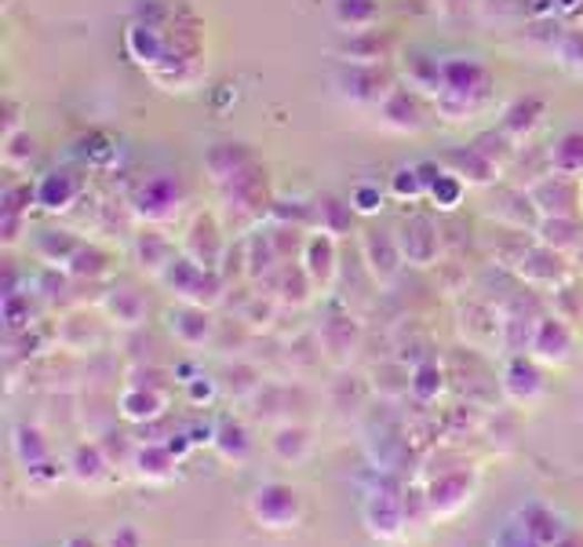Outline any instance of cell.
Here are the masks:
<instances>
[{"label": "cell", "instance_id": "1", "mask_svg": "<svg viewBox=\"0 0 583 547\" xmlns=\"http://www.w3.org/2000/svg\"><path fill=\"white\" fill-rule=\"evenodd\" d=\"M565 537H569L565 518L547 504L529 500L514 515L503 518V526L492 533L489 547H554Z\"/></svg>", "mask_w": 583, "mask_h": 547}, {"label": "cell", "instance_id": "2", "mask_svg": "<svg viewBox=\"0 0 583 547\" xmlns=\"http://www.w3.org/2000/svg\"><path fill=\"white\" fill-rule=\"evenodd\" d=\"M478 489H482V470L474 464H460V467H445L423 482V504L431 521H445L456 518L460 511L474 504Z\"/></svg>", "mask_w": 583, "mask_h": 547}, {"label": "cell", "instance_id": "3", "mask_svg": "<svg viewBox=\"0 0 583 547\" xmlns=\"http://www.w3.org/2000/svg\"><path fill=\"white\" fill-rule=\"evenodd\" d=\"M303 493L289 482H259L249 493V518L267 533H292L303 521Z\"/></svg>", "mask_w": 583, "mask_h": 547}, {"label": "cell", "instance_id": "4", "mask_svg": "<svg viewBox=\"0 0 583 547\" xmlns=\"http://www.w3.org/2000/svg\"><path fill=\"white\" fill-rule=\"evenodd\" d=\"M361 521H365L369 537L383 540V544H398L409 533L405 489H391V486L372 489L365 496V504H361Z\"/></svg>", "mask_w": 583, "mask_h": 547}, {"label": "cell", "instance_id": "5", "mask_svg": "<svg viewBox=\"0 0 583 547\" xmlns=\"http://www.w3.org/2000/svg\"><path fill=\"white\" fill-rule=\"evenodd\" d=\"M161 282L172 288V296H179V303H198V307H215L219 296H223V285H219L215 271L193 263L190 256H179L168 263Z\"/></svg>", "mask_w": 583, "mask_h": 547}, {"label": "cell", "instance_id": "6", "mask_svg": "<svg viewBox=\"0 0 583 547\" xmlns=\"http://www.w3.org/2000/svg\"><path fill=\"white\" fill-rule=\"evenodd\" d=\"M525 354H533V358L540 365H565V362H573V354H576V333H573V325L565 322V317L559 314H543L533 322V328H529V351Z\"/></svg>", "mask_w": 583, "mask_h": 547}, {"label": "cell", "instance_id": "7", "mask_svg": "<svg viewBox=\"0 0 583 547\" xmlns=\"http://www.w3.org/2000/svg\"><path fill=\"white\" fill-rule=\"evenodd\" d=\"M500 391H503V398L514 402V405H533V402H540L543 391H547V379H543V365L533 358V354H511V358L503 362Z\"/></svg>", "mask_w": 583, "mask_h": 547}, {"label": "cell", "instance_id": "8", "mask_svg": "<svg viewBox=\"0 0 583 547\" xmlns=\"http://www.w3.org/2000/svg\"><path fill=\"white\" fill-rule=\"evenodd\" d=\"M517 274L525 277V285L533 288H562L569 282V266L562 260V252L547 249L540 241L536 249H522V256H517Z\"/></svg>", "mask_w": 583, "mask_h": 547}, {"label": "cell", "instance_id": "9", "mask_svg": "<svg viewBox=\"0 0 583 547\" xmlns=\"http://www.w3.org/2000/svg\"><path fill=\"white\" fill-rule=\"evenodd\" d=\"M398 245H401L405 263L431 266L438 260V249H442V234H438V223L431 220V215H412V220L401 223Z\"/></svg>", "mask_w": 583, "mask_h": 547}, {"label": "cell", "instance_id": "10", "mask_svg": "<svg viewBox=\"0 0 583 547\" xmlns=\"http://www.w3.org/2000/svg\"><path fill=\"white\" fill-rule=\"evenodd\" d=\"M179 456L168 449V442H139L132 449V475L139 482H150V486H164V482H172L179 475Z\"/></svg>", "mask_w": 583, "mask_h": 547}, {"label": "cell", "instance_id": "11", "mask_svg": "<svg viewBox=\"0 0 583 547\" xmlns=\"http://www.w3.org/2000/svg\"><path fill=\"white\" fill-rule=\"evenodd\" d=\"M168 409V394L153 384H128L117 398V416L128 424H150Z\"/></svg>", "mask_w": 583, "mask_h": 547}, {"label": "cell", "instance_id": "12", "mask_svg": "<svg viewBox=\"0 0 583 547\" xmlns=\"http://www.w3.org/2000/svg\"><path fill=\"white\" fill-rule=\"evenodd\" d=\"M168 328H172V336L183 343V347H204L215 333V322H212L209 307L179 303V307L168 311Z\"/></svg>", "mask_w": 583, "mask_h": 547}, {"label": "cell", "instance_id": "13", "mask_svg": "<svg viewBox=\"0 0 583 547\" xmlns=\"http://www.w3.org/2000/svg\"><path fill=\"white\" fill-rule=\"evenodd\" d=\"M361 252H365V263L375 282H391L398 277L401 263V245H398V234H386V231H365V241H361Z\"/></svg>", "mask_w": 583, "mask_h": 547}, {"label": "cell", "instance_id": "14", "mask_svg": "<svg viewBox=\"0 0 583 547\" xmlns=\"http://www.w3.org/2000/svg\"><path fill=\"white\" fill-rule=\"evenodd\" d=\"M110 470H113V460L102 453L99 442L77 445V449L70 453V460H67V475L77 482V486H84V489L102 486V482L110 478Z\"/></svg>", "mask_w": 583, "mask_h": 547}, {"label": "cell", "instance_id": "15", "mask_svg": "<svg viewBox=\"0 0 583 547\" xmlns=\"http://www.w3.org/2000/svg\"><path fill=\"white\" fill-rule=\"evenodd\" d=\"M212 449L223 464L244 467L252 460L255 442H252L249 427H244L241 419H223V424H215V430H212Z\"/></svg>", "mask_w": 583, "mask_h": 547}, {"label": "cell", "instance_id": "16", "mask_svg": "<svg viewBox=\"0 0 583 547\" xmlns=\"http://www.w3.org/2000/svg\"><path fill=\"white\" fill-rule=\"evenodd\" d=\"M270 453H274L281 464L300 467V464L310 460V456H314V430L303 427V424L274 427V435H270Z\"/></svg>", "mask_w": 583, "mask_h": 547}, {"label": "cell", "instance_id": "17", "mask_svg": "<svg viewBox=\"0 0 583 547\" xmlns=\"http://www.w3.org/2000/svg\"><path fill=\"white\" fill-rule=\"evenodd\" d=\"M303 271L310 277V285H314V292L321 288L325 292L332 285V277H335V245H332V237L329 234H314L306 241V252H303Z\"/></svg>", "mask_w": 583, "mask_h": 547}, {"label": "cell", "instance_id": "18", "mask_svg": "<svg viewBox=\"0 0 583 547\" xmlns=\"http://www.w3.org/2000/svg\"><path fill=\"white\" fill-rule=\"evenodd\" d=\"M11 453H16V460H19L22 470L51 460V445L44 438V430L33 427V424H19L16 430H11Z\"/></svg>", "mask_w": 583, "mask_h": 547}, {"label": "cell", "instance_id": "19", "mask_svg": "<svg viewBox=\"0 0 583 547\" xmlns=\"http://www.w3.org/2000/svg\"><path fill=\"white\" fill-rule=\"evenodd\" d=\"M536 234H540V241L547 249H554V252H569L573 256V249L583 241V231L576 226V220L573 215H543V223L536 226Z\"/></svg>", "mask_w": 583, "mask_h": 547}, {"label": "cell", "instance_id": "20", "mask_svg": "<svg viewBox=\"0 0 583 547\" xmlns=\"http://www.w3.org/2000/svg\"><path fill=\"white\" fill-rule=\"evenodd\" d=\"M135 260L142 271H150L153 277H161L168 271V263H172V241L161 237L158 231H150V234H139L135 241Z\"/></svg>", "mask_w": 583, "mask_h": 547}, {"label": "cell", "instance_id": "21", "mask_svg": "<svg viewBox=\"0 0 583 547\" xmlns=\"http://www.w3.org/2000/svg\"><path fill=\"white\" fill-rule=\"evenodd\" d=\"M442 391H445V373H442V365L438 362H420L416 368L409 373V394L416 402H438L442 398Z\"/></svg>", "mask_w": 583, "mask_h": 547}, {"label": "cell", "instance_id": "22", "mask_svg": "<svg viewBox=\"0 0 583 547\" xmlns=\"http://www.w3.org/2000/svg\"><path fill=\"white\" fill-rule=\"evenodd\" d=\"M551 169L562 175H576L583 172V132H565L551 150Z\"/></svg>", "mask_w": 583, "mask_h": 547}, {"label": "cell", "instance_id": "23", "mask_svg": "<svg viewBox=\"0 0 583 547\" xmlns=\"http://www.w3.org/2000/svg\"><path fill=\"white\" fill-rule=\"evenodd\" d=\"M107 311H110V317L117 325L132 328V325L142 322V317H147V303H142L139 292L121 288V292H110V296H107Z\"/></svg>", "mask_w": 583, "mask_h": 547}, {"label": "cell", "instance_id": "24", "mask_svg": "<svg viewBox=\"0 0 583 547\" xmlns=\"http://www.w3.org/2000/svg\"><path fill=\"white\" fill-rule=\"evenodd\" d=\"M73 194H77V183L70 180V175H62L59 186H56V175H48V180L37 186V201H41L44 209H67Z\"/></svg>", "mask_w": 583, "mask_h": 547}, {"label": "cell", "instance_id": "25", "mask_svg": "<svg viewBox=\"0 0 583 547\" xmlns=\"http://www.w3.org/2000/svg\"><path fill=\"white\" fill-rule=\"evenodd\" d=\"M543 110L540 99H529V103H514L507 110V118H503V132H507L511 139H517L522 132H529L536 124V113Z\"/></svg>", "mask_w": 583, "mask_h": 547}, {"label": "cell", "instance_id": "26", "mask_svg": "<svg viewBox=\"0 0 583 547\" xmlns=\"http://www.w3.org/2000/svg\"><path fill=\"white\" fill-rule=\"evenodd\" d=\"M335 19L350 30H361L375 19V8L369 4V0H340V4H335Z\"/></svg>", "mask_w": 583, "mask_h": 547}, {"label": "cell", "instance_id": "27", "mask_svg": "<svg viewBox=\"0 0 583 547\" xmlns=\"http://www.w3.org/2000/svg\"><path fill=\"white\" fill-rule=\"evenodd\" d=\"M394 194L398 197H423L426 194V183H423V175H420V169H401L398 175H394Z\"/></svg>", "mask_w": 583, "mask_h": 547}, {"label": "cell", "instance_id": "28", "mask_svg": "<svg viewBox=\"0 0 583 547\" xmlns=\"http://www.w3.org/2000/svg\"><path fill=\"white\" fill-rule=\"evenodd\" d=\"M62 475H67V464H56V460H44V464H37V467H30L26 470V482H30V486H37V489H48L51 482H59Z\"/></svg>", "mask_w": 583, "mask_h": 547}, {"label": "cell", "instance_id": "29", "mask_svg": "<svg viewBox=\"0 0 583 547\" xmlns=\"http://www.w3.org/2000/svg\"><path fill=\"white\" fill-rule=\"evenodd\" d=\"M183 384H187V398H190L193 405L215 398V379H212V376H193V379H183Z\"/></svg>", "mask_w": 583, "mask_h": 547}, {"label": "cell", "instance_id": "30", "mask_svg": "<svg viewBox=\"0 0 583 547\" xmlns=\"http://www.w3.org/2000/svg\"><path fill=\"white\" fill-rule=\"evenodd\" d=\"M380 205H383V197H380V190H372V186H358L354 190V201H350V209H358V212H365V215H372Z\"/></svg>", "mask_w": 583, "mask_h": 547}, {"label": "cell", "instance_id": "31", "mask_svg": "<svg viewBox=\"0 0 583 547\" xmlns=\"http://www.w3.org/2000/svg\"><path fill=\"white\" fill-rule=\"evenodd\" d=\"M102 547H147V544H142V533L135 526H121L117 533H110V540Z\"/></svg>", "mask_w": 583, "mask_h": 547}, {"label": "cell", "instance_id": "32", "mask_svg": "<svg viewBox=\"0 0 583 547\" xmlns=\"http://www.w3.org/2000/svg\"><path fill=\"white\" fill-rule=\"evenodd\" d=\"M554 547H583V540L576 537V533H569V537H565V540H559Z\"/></svg>", "mask_w": 583, "mask_h": 547}, {"label": "cell", "instance_id": "33", "mask_svg": "<svg viewBox=\"0 0 583 547\" xmlns=\"http://www.w3.org/2000/svg\"><path fill=\"white\" fill-rule=\"evenodd\" d=\"M62 547H96V544H92V540H84V537H73V540H67Z\"/></svg>", "mask_w": 583, "mask_h": 547}, {"label": "cell", "instance_id": "34", "mask_svg": "<svg viewBox=\"0 0 583 547\" xmlns=\"http://www.w3.org/2000/svg\"><path fill=\"white\" fill-rule=\"evenodd\" d=\"M573 263H576V266H583V241H580V245L573 249Z\"/></svg>", "mask_w": 583, "mask_h": 547}]
</instances>
